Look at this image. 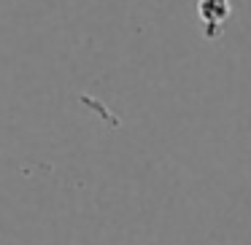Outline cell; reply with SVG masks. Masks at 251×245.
Here are the masks:
<instances>
[{"instance_id":"cell-1","label":"cell","mask_w":251,"mask_h":245,"mask_svg":"<svg viewBox=\"0 0 251 245\" xmlns=\"http://www.w3.org/2000/svg\"><path fill=\"white\" fill-rule=\"evenodd\" d=\"M197 17L208 38H216L219 30L232 17V3L229 0H197Z\"/></svg>"}]
</instances>
